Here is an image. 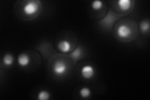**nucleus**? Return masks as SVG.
<instances>
[{
    "instance_id": "obj_1",
    "label": "nucleus",
    "mask_w": 150,
    "mask_h": 100,
    "mask_svg": "<svg viewBox=\"0 0 150 100\" xmlns=\"http://www.w3.org/2000/svg\"><path fill=\"white\" fill-rule=\"evenodd\" d=\"M40 2L38 1H31L28 2L23 8L24 13L27 15H33L38 11Z\"/></svg>"
},
{
    "instance_id": "obj_2",
    "label": "nucleus",
    "mask_w": 150,
    "mask_h": 100,
    "mask_svg": "<svg viewBox=\"0 0 150 100\" xmlns=\"http://www.w3.org/2000/svg\"><path fill=\"white\" fill-rule=\"evenodd\" d=\"M53 71L55 74L62 76L67 73L68 71V66L63 61H57L54 64Z\"/></svg>"
},
{
    "instance_id": "obj_3",
    "label": "nucleus",
    "mask_w": 150,
    "mask_h": 100,
    "mask_svg": "<svg viewBox=\"0 0 150 100\" xmlns=\"http://www.w3.org/2000/svg\"><path fill=\"white\" fill-rule=\"evenodd\" d=\"M95 68L91 65L84 66L81 70V74L84 79H90L95 76Z\"/></svg>"
},
{
    "instance_id": "obj_4",
    "label": "nucleus",
    "mask_w": 150,
    "mask_h": 100,
    "mask_svg": "<svg viewBox=\"0 0 150 100\" xmlns=\"http://www.w3.org/2000/svg\"><path fill=\"white\" fill-rule=\"evenodd\" d=\"M131 34V30L129 26L125 25L120 26L117 30V35L121 38H128Z\"/></svg>"
},
{
    "instance_id": "obj_5",
    "label": "nucleus",
    "mask_w": 150,
    "mask_h": 100,
    "mask_svg": "<svg viewBox=\"0 0 150 100\" xmlns=\"http://www.w3.org/2000/svg\"><path fill=\"white\" fill-rule=\"evenodd\" d=\"M58 48L62 53H68L71 50V44L68 40H62L59 42Z\"/></svg>"
},
{
    "instance_id": "obj_6",
    "label": "nucleus",
    "mask_w": 150,
    "mask_h": 100,
    "mask_svg": "<svg viewBox=\"0 0 150 100\" xmlns=\"http://www.w3.org/2000/svg\"><path fill=\"white\" fill-rule=\"evenodd\" d=\"M18 63L21 67H26L30 63L29 55L26 53H21L18 57Z\"/></svg>"
},
{
    "instance_id": "obj_7",
    "label": "nucleus",
    "mask_w": 150,
    "mask_h": 100,
    "mask_svg": "<svg viewBox=\"0 0 150 100\" xmlns=\"http://www.w3.org/2000/svg\"><path fill=\"white\" fill-rule=\"evenodd\" d=\"M118 4L122 11H128L132 6V1L130 0H119Z\"/></svg>"
},
{
    "instance_id": "obj_8",
    "label": "nucleus",
    "mask_w": 150,
    "mask_h": 100,
    "mask_svg": "<svg viewBox=\"0 0 150 100\" xmlns=\"http://www.w3.org/2000/svg\"><path fill=\"white\" fill-rule=\"evenodd\" d=\"M3 62L4 64V65H6L7 66H11L14 63L13 56L10 53H8V54L4 55V56L3 58Z\"/></svg>"
},
{
    "instance_id": "obj_9",
    "label": "nucleus",
    "mask_w": 150,
    "mask_h": 100,
    "mask_svg": "<svg viewBox=\"0 0 150 100\" xmlns=\"http://www.w3.org/2000/svg\"><path fill=\"white\" fill-rule=\"evenodd\" d=\"M81 53H82V50L81 49V48L80 46H78L72 52L71 54H70V56L72 57V58L74 60H77L78 59L80 58V56H81Z\"/></svg>"
},
{
    "instance_id": "obj_10",
    "label": "nucleus",
    "mask_w": 150,
    "mask_h": 100,
    "mask_svg": "<svg viewBox=\"0 0 150 100\" xmlns=\"http://www.w3.org/2000/svg\"><path fill=\"white\" fill-rule=\"evenodd\" d=\"M91 90L90 88L87 87H83L82 88L80 91H79V94L83 98H87L90 96L91 95Z\"/></svg>"
},
{
    "instance_id": "obj_11",
    "label": "nucleus",
    "mask_w": 150,
    "mask_h": 100,
    "mask_svg": "<svg viewBox=\"0 0 150 100\" xmlns=\"http://www.w3.org/2000/svg\"><path fill=\"white\" fill-rule=\"evenodd\" d=\"M50 98V93L47 91H41L38 94L39 100H48Z\"/></svg>"
},
{
    "instance_id": "obj_12",
    "label": "nucleus",
    "mask_w": 150,
    "mask_h": 100,
    "mask_svg": "<svg viewBox=\"0 0 150 100\" xmlns=\"http://www.w3.org/2000/svg\"><path fill=\"white\" fill-rule=\"evenodd\" d=\"M141 31L143 33H146L149 30V23L148 21H143L140 24Z\"/></svg>"
},
{
    "instance_id": "obj_13",
    "label": "nucleus",
    "mask_w": 150,
    "mask_h": 100,
    "mask_svg": "<svg viewBox=\"0 0 150 100\" xmlns=\"http://www.w3.org/2000/svg\"><path fill=\"white\" fill-rule=\"evenodd\" d=\"M103 6V3L101 1H94L91 3V7L94 10H100Z\"/></svg>"
}]
</instances>
